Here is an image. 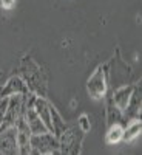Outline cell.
Segmentation results:
<instances>
[{
  "label": "cell",
  "instance_id": "cell-1",
  "mask_svg": "<svg viewBox=\"0 0 142 155\" xmlns=\"http://www.w3.org/2000/svg\"><path fill=\"white\" fill-rule=\"evenodd\" d=\"M20 74L25 84L28 85L30 92L36 93L37 96H46V78L42 68L30 58L25 56L20 62Z\"/></svg>",
  "mask_w": 142,
  "mask_h": 155
},
{
  "label": "cell",
  "instance_id": "cell-2",
  "mask_svg": "<svg viewBox=\"0 0 142 155\" xmlns=\"http://www.w3.org/2000/svg\"><path fill=\"white\" fill-rule=\"evenodd\" d=\"M107 74H108V85L111 87V90L128 84V79L131 78V68L121 58L119 48L116 50L111 62L107 64Z\"/></svg>",
  "mask_w": 142,
  "mask_h": 155
},
{
  "label": "cell",
  "instance_id": "cell-3",
  "mask_svg": "<svg viewBox=\"0 0 142 155\" xmlns=\"http://www.w3.org/2000/svg\"><path fill=\"white\" fill-rule=\"evenodd\" d=\"M84 130L79 126H68V129L59 137V149L60 153L77 155L80 153V146L84 140Z\"/></svg>",
  "mask_w": 142,
  "mask_h": 155
},
{
  "label": "cell",
  "instance_id": "cell-4",
  "mask_svg": "<svg viewBox=\"0 0 142 155\" xmlns=\"http://www.w3.org/2000/svg\"><path fill=\"white\" fill-rule=\"evenodd\" d=\"M87 90L91 98L102 99L105 98L110 85H108V74H107V64L105 65H99L96 71L91 74V78L87 81Z\"/></svg>",
  "mask_w": 142,
  "mask_h": 155
},
{
  "label": "cell",
  "instance_id": "cell-5",
  "mask_svg": "<svg viewBox=\"0 0 142 155\" xmlns=\"http://www.w3.org/2000/svg\"><path fill=\"white\" fill-rule=\"evenodd\" d=\"M31 153H60L59 138L53 132H43L31 135Z\"/></svg>",
  "mask_w": 142,
  "mask_h": 155
},
{
  "label": "cell",
  "instance_id": "cell-6",
  "mask_svg": "<svg viewBox=\"0 0 142 155\" xmlns=\"http://www.w3.org/2000/svg\"><path fill=\"white\" fill-rule=\"evenodd\" d=\"M25 101H23V95H12L9 96V101H8V109H6V113L3 116V121L0 124V132L5 130L8 127H12L19 123V120L22 116H25Z\"/></svg>",
  "mask_w": 142,
  "mask_h": 155
},
{
  "label": "cell",
  "instance_id": "cell-7",
  "mask_svg": "<svg viewBox=\"0 0 142 155\" xmlns=\"http://www.w3.org/2000/svg\"><path fill=\"white\" fill-rule=\"evenodd\" d=\"M140 106H142V90H140V84H134V90L131 93V98L128 101V104L125 107V110L122 112L124 115V123L128 124L134 120H140Z\"/></svg>",
  "mask_w": 142,
  "mask_h": 155
},
{
  "label": "cell",
  "instance_id": "cell-8",
  "mask_svg": "<svg viewBox=\"0 0 142 155\" xmlns=\"http://www.w3.org/2000/svg\"><path fill=\"white\" fill-rule=\"evenodd\" d=\"M0 153H8V155L19 153L16 126L8 127V129L0 132Z\"/></svg>",
  "mask_w": 142,
  "mask_h": 155
},
{
  "label": "cell",
  "instance_id": "cell-9",
  "mask_svg": "<svg viewBox=\"0 0 142 155\" xmlns=\"http://www.w3.org/2000/svg\"><path fill=\"white\" fill-rule=\"evenodd\" d=\"M16 129H17V146H19V153L22 155H27V153H31V130L25 121V116L19 120V123L16 124Z\"/></svg>",
  "mask_w": 142,
  "mask_h": 155
},
{
  "label": "cell",
  "instance_id": "cell-10",
  "mask_svg": "<svg viewBox=\"0 0 142 155\" xmlns=\"http://www.w3.org/2000/svg\"><path fill=\"white\" fill-rule=\"evenodd\" d=\"M30 92L28 85L25 84V81L20 76H11L8 82L0 87V98H9L12 95H27Z\"/></svg>",
  "mask_w": 142,
  "mask_h": 155
},
{
  "label": "cell",
  "instance_id": "cell-11",
  "mask_svg": "<svg viewBox=\"0 0 142 155\" xmlns=\"http://www.w3.org/2000/svg\"><path fill=\"white\" fill-rule=\"evenodd\" d=\"M134 90V84H125V85H121L118 88H114L111 92V99L116 106H118L122 112L125 110L128 101L131 98V93Z\"/></svg>",
  "mask_w": 142,
  "mask_h": 155
},
{
  "label": "cell",
  "instance_id": "cell-12",
  "mask_svg": "<svg viewBox=\"0 0 142 155\" xmlns=\"http://www.w3.org/2000/svg\"><path fill=\"white\" fill-rule=\"evenodd\" d=\"M33 109L36 110V113H37L39 116H40V120H42L43 124L48 127V130H49V132L53 130V124H51V112H49L51 104L46 101V98H45V96H37L36 101H34Z\"/></svg>",
  "mask_w": 142,
  "mask_h": 155
},
{
  "label": "cell",
  "instance_id": "cell-13",
  "mask_svg": "<svg viewBox=\"0 0 142 155\" xmlns=\"http://www.w3.org/2000/svg\"><path fill=\"white\" fill-rule=\"evenodd\" d=\"M111 92H113V90H108V93H107V98H108V102H107V126L122 124V126L125 127L122 110L113 102V99H111Z\"/></svg>",
  "mask_w": 142,
  "mask_h": 155
},
{
  "label": "cell",
  "instance_id": "cell-14",
  "mask_svg": "<svg viewBox=\"0 0 142 155\" xmlns=\"http://www.w3.org/2000/svg\"><path fill=\"white\" fill-rule=\"evenodd\" d=\"M25 121H27L28 127L33 135L36 134H43V132H49L48 127L43 124V121L40 120V116L36 113V110L31 107V109H27L25 110Z\"/></svg>",
  "mask_w": 142,
  "mask_h": 155
},
{
  "label": "cell",
  "instance_id": "cell-15",
  "mask_svg": "<svg viewBox=\"0 0 142 155\" xmlns=\"http://www.w3.org/2000/svg\"><path fill=\"white\" fill-rule=\"evenodd\" d=\"M49 112H51V124H53V130H51V132H53V134L59 138V137H60V135H62V134L68 129V124L62 120L60 113H59L53 106H51Z\"/></svg>",
  "mask_w": 142,
  "mask_h": 155
},
{
  "label": "cell",
  "instance_id": "cell-16",
  "mask_svg": "<svg viewBox=\"0 0 142 155\" xmlns=\"http://www.w3.org/2000/svg\"><path fill=\"white\" fill-rule=\"evenodd\" d=\"M140 130H142V123H140V120H134V121H131V123L125 124V127H124V135H122V141H131V140H134L136 137H139Z\"/></svg>",
  "mask_w": 142,
  "mask_h": 155
},
{
  "label": "cell",
  "instance_id": "cell-17",
  "mask_svg": "<svg viewBox=\"0 0 142 155\" xmlns=\"http://www.w3.org/2000/svg\"><path fill=\"white\" fill-rule=\"evenodd\" d=\"M122 135H124V126L122 124H113L108 126V130H107V143L108 144H116L122 141Z\"/></svg>",
  "mask_w": 142,
  "mask_h": 155
},
{
  "label": "cell",
  "instance_id": "cell-18",
  "mask_svg": "<svg viewBox=\"0 0 142 155\" xmlns=\"http://www.w3.org/2000/svg\"><path fill=\"white\" fill-rule=\"evenodd\" d=\"M77 126H79L84 132H88V130H90V121H88V116H87V115H80L79 121H77Z\"/></svg>",
  "mask_w": 142,
  "mask_h": 155
},
{
  "label": "cell",
  "instance_id": "cell-19",
  "mask_svg": "<svg viewBox=\"0 0 142 155\" xmlns=\"http://www.w3.org/2000/svg\"><path fill=\"white\" fill-rule=\"evenodd\" d=\"M8 101L9 98H0V124L3 121V116L6 113V109H8Z\"/></svg>",
  "mask_w": 142,
  "mask_h": 155
},
{
  "label": "cell",
  "instance_id": "cell-20",
  "mask_svg": "<svg viewBox=\"0 0 142 155\" xmlns=\"http://www.w3.org/2000/svg\"><path fill=\"white\" fill-rule=\"evenodd\" d=\"M14 3H16V0H0V5H2L3 8H6V9L12 8Z\"/></svg>",
  "mask_w": 142,
  "mask_h": 155
}]
</instances>
